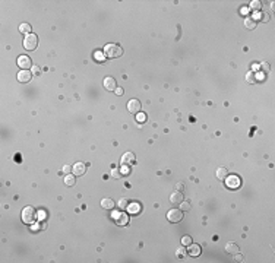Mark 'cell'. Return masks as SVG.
<instances>
[{
  "instance_id": "cell-9",
  "label": "cell",
  "mask_w": 275,
  "mask_h": 263,
  "mask_svg": "<svg viewBox=\"0 0 275 263\" xmlns=\"http://www.w3.org/2000/svg\"><path fill=\"white\" fill-rule=\"evenodd\" d=\"M127 111L132 113V114L140 113V103L138 99H130V101L127 103Z\"/></svg>"
},
{
  "instance_id": "cell-34",
  "label": "cell",
  "mask_w": 275,
  "mask_h": 263,
  "mask_svg": "<svg viewBox=\"0 0 275 263\" xmlns=\"http://www.w3.org/2000/svg\"><path fill=\"white\" fill-rule=\"evenodd\" d=\"M234 260H236V262H243V260H244L243 254H240V253H236V254H234Z\"/></svg>"
},
{
  "instance_id": "cell-38",
  "label": "cell",
  "mask_w": 275,
  "mask_h": 263,
  "mask_svg": "<svg viewBox=\"0 0 275 263\" xmlns=\"http://www.w3.org/2000/svg\"><path fill=\"white\" fill-rule=\"evenodd\" d=\"M114 92H116V95H119V97H122V95H123V88H119V86H117Z\"/></svg>"
},
{
  "instance_id": "cell-8",
  "label": "cell",
  "mask_w": 275,
  "mask_h": 263,
  "mask_svg": "<svg viewBox=\"0 0 275 263\" xmlns=\"http://www.w3.org/2000/svg\"><path fill=\"white\" fill-rule=\"evenodd\" d=\"M126 212L127 214H130V215H138L142 212V205H140L139 202H132V203H129L126 208Z\"/></svg>"
},
{
  "instance_id": "cell-30",
  "label": "cell",
  "mask_w": 275,
  "mask_h": 263,
  "mask_svg": "<svg viewBox=\"0 0 275 263\" xmlns=\"http://www.w3.org/2000/svg\"><path fill=\"white\" fill-rule=\"evenodd\" d=\"M95 58H97L98 62H104V60H105V54L98 51V53H95Z\"/></svg>"
},
{
  "instance_id": "cell-40",
  "label": "cell",
  "mask_w": 275,
  "mask_h": 263,
  "mask_svg": "<svg viewBox=\"0 0 275 263\" xmlns=\"http://www.w3.org/2000/svg\"><path fill=\"white\" fill-rule=\"evenodd\" d=\"M262 69H265L266 72L269 70V66H268V64H265V63H263V64H262Z\"/></svg>"
},
{
  "instance_id": "cell-26",
  "label": "cell",
  "mask_w": 275,
  "mask_h": 263,
  "mask_svg": "<svg viewBox=\"0 0 275 263\" xmlns=\"http://www.w3.org/2000/svg\"><path fill=\"white\" fill-rule=\"evenodd\" d=\"M127 205H129V200H127V199H125V197L119 200V208H120V209H126Z\"/></svg>"
},
{
  "instance_id": "cell-7",
  "label": "cell",
  "mask_w": 275,
  "mask_h": 263,
  "mask_svg": "<svg viewBox=\"0 0 275 263\" xmlns=\"http://www.w3.org/2000/svg\"><path fill=\"white\" fill-rule=\"evenodd\" d=\"M18 66L21 67L22 70H28V69H31V67H32L31 58L28 57V56H19V57H18Z\"/></svg>"
},
{
  "instance_id": "cell-25",
  "label": "cell",
  "mask_w": 275,
  "mask_h": 263,
  "mask_svg": "<svg viewBox=\"0 0 275 263\" xmlns=\"http://www.w3.org/2000/svg\"><path fill=\"white\" fill-rule=\"evenodd\" d=\"M136 121H138V123H145V121H146V114L138 113V114H136Z\"/></svg>"
},
{
  "instance_id": "cell-19",
  "label": "cell",
  "mask_w": 275,
  "mask_h": 263,
  "mask_svg": "<svg viewBox=\"0 0 275 263\" xmlns=\"http://www.w3.org/2000/svg\"><path fill=\"white\" fill-rule=\"evenodd\" d=\"M244 27L252 31V29H255V28H256V21H255L252 16H249V18L244 19Z\"/></svg>"
},
{
  "instance_id": "cell-5",
  "label": "cell",
  "mask_w": 275,
  "mask_h": 263,
  "mask_svg": "<svg viewBox=\"0 0 275 263\" xmlns=\"http://www.w3.org/2000/svg\"><path fill=\"white\" fill-rule=\"evenodd\" d=\"M111 218L114 219V222L120 225V227H125L127 222H129V216L125 212H113L111 214Z\"/></svg>"
},
{
  "instance_id": "cell-17",
  "label": "cell",
  "mask_w": 275,
  "mask_h": 263,
  "mask_svg": "<svg viewBox=\"0 0 275 263\" xmlns=\"http://www.w3.org/2000/svg\"><path fill=\"white\" fill-rule=\"evenodd\" d=\"M226 251L230 254H236L239 253V245L236 244V243H227L226 244Z\"/></svg>"
},
{
  "instance_id": "cell-4",
  "label": "cell",
  "mask_w": 275,
  "mask_h": 263,
  "mask_svg": "<svg viewBox=\"0 0 275 263\" xmlns=\"http://www.w3.org/2000/svg\"><path fill=\"white\" fill-rule=\"evenodd\" d=\"M224 181H226L227 187L231 189V190H237V189L242 186V179H240L239 175H234V174L227 175L226 179H224Z\"/></svg>"
},
{
  "instance_id": "cell-21",
  "label": "cell",
  "mask_w": 275,
  "mask_h": 263,
  "mask_svg": "<svg viewBox=\"0 0 275 263\" xmlns=\"http://www.w3.org/2000/svg\"><path fill=\"white\" fill-rule=\"evenodd\" d=\"M228 175V171H227L226 167H220V168L216 169V179H220V180H224Z\"/></svg>"
},
{
  "instance_id": "cell-29",
  "label": "cell",
  "mask_w": 275,
  "mask_h": 263,
  "mask_svg": "<svg viewBox=\"0 0 275 263\" xmlns=\"http://www.w3.org/2000/svg\"><path fill=\"white\" fill-rule=\"evenodd\" d=\"M31 72H32V75H34V76H38L41 73V67L40 66H32L31 67Z\"/></svg>"
},
{
  "instance_id": "cell-18",
  "label": "cell",
  "mask_w": 275,
  "mask_h": 263,
  "mask_svg": "<svg viewBox=\"0 0 275 263\" xmlns=\"http://www.w3.org/2000/svg\"><path fill=\"white\" fill-rule=\"evenodd\" d=\"M75 177H76L75 174H66V177H64V184L69 186V187L75 186V183H76V179H75Z\"/></svg>"
},
{
  "instance_id": "cell-37",
  "label": "cell",
  "mask_w": 275,
  "mask_h": 263,
  "mask_svg": "<svg viewBox=\"0 0 275 263\" xmlns=\"http://www.w3.org/2000/svg\"><path fill=\"white\" fill-rule=\"evenodd\" d=\"M38 214H40V215H38V218H40V219H45V218H47V214H45L44 210H40Z\"/></svg>"
},
{
  "instance_id": "cell-14",
  "label": "cell",
  "mask_w": 275,
  "mask_h": 263,
  "mask_svg": "<svg viewBox=\"0 0 275 263\" xmlns=\"http://www.w3.org/2000/svg\"><path fill=\"white\" fill-rule=\"evenodd\" d=\"M170 202L177 205V203H181L183 202V193L181 192H173L171 196H170Z\"/></svg>"
},
{
  "instance_id": "cell-28",
  "label": "cell",
  "mask_w": 275,
  "mask_h": 263,
  "mask_svg": "<svg viewBox=\"0 0 275 263\" xmlns=\"http://www.w3.org/2000/svg\"><path fill=\"white\" fill-rule=\"evenodd\" d=\"M190 208H192V206H190L189 202H181L180 203V209L181 210H190Z\"/></svg>"
},
{
  "instance_id": "cell-16",
  "label": "cell",
  "mask_w": 275,
  "mask_h": 263,
  "mask_svg": "<svg viewBox=\"0 0 275 263\" xmlns=\"http://www.w3.org/2000/svg\"><path fill=\"white\" fill-rule=\"evenodd\" d=\"M101 206H103V209L111 210L114 208V200L113 199H110V197H105V199L101 200Z\"/></svg>"
},
{
  "instance_id": "cell-11",
  "label": "cell",
  "mask_w": 275,
  "mask_h": 263,
  "mask_svg": "<svg viewBox=\"0 0 275 263\" xmlns=\"http://www.w3.org/2000/svg\"><path fill=\"white\" fill-rule=\"evenodd\" d=\"M32 79V72L29 70H21L18 73V80L21 83H28Z\"/></svg>"
},
{
  "instance_id": "cell-13",
  "label": "cell",
  "mask_w": 275,
  "mask_h": 263,
  "mask_svg": "<svg viewBox=\"0 0 275 263\" xmlns=\"http://www.w3.org/2000/svg\"><path fill=\"white\" fill-rule=\"evenodd\" d=\"M135 155L132 154V152H126V154H123L122 156V165H133L135 164Z\"/></svg>"
},
{
  "instance_id": "cell-15",
  "label": "cell",
  "mask_w": 275,
  "mask_h": 263,
  "mask_svg": "<svg viewBox=\"0 0 275 263\" xmlns=\"http://www.w3.org/2000/svg\"><path fill=\"white\" fill-rule=\"evenodd\" d=\"M187 247H189V249H187V253H189L190 256L196 257V256H199V254H201V247H199L198 244H189Z\"/></svg>"
},
{
  "instance_id": "cell-2",
  "label": "cell",
  "mask_w": 275,
  "mask_h": 263,
  "mask_svg": "<svg viewBox=\"0 0 275 263\" xmlns=\"http://www.w3.org/2000/svg\"><path fill=\"white\" fill-rule=\"evenodd\" d=\"M21 218L25 224H34L37 218V212L32 206H25L22 209V214H21Z\"/></svg>"
},
{
  "instance_id": "cell-33",
  "label": "cell",
  "mask_w": 275,
  "mask_h": 263,
  "mask_svg": "<svg viewBox=\"0 0 275 263\" xmlns=\"http://www.w3.org/2000/svg\"><path fill=\"white\" fill-rule=\"evenodd\" d=\"M120 173H122V174H129V173H130V168H129V165H123L122 168H120Z\"/></svg>"
},
{
  "instance_id": "cell-35",
  "label": "cell",
  "mask_w": 275,
  "mask_h": 263,
  "mask_svg": "<svg viewBox=\"0 0 275 263\" xmlns=\"http://www.w3.org/2000/svg\"><path fill=\"white\" fill-rule=\"evenodd\" d=\"M176 190H177V192H181V190H185V183H177V184H176Z\"/></svg>"
},
{
  "instance_id": "cell-24",
  "label": "cell",
  "mask_w": 275,
  "mask_h": 263,
  "mask_svg": "<svg viewBox=\"0 0 275 263\" xmlns=\"http://www.w3.org/2000/svg\"><path fill=\"white\" fill-rule=\"evenodd\" d=\"M19 31L22 32V34H31V27H29V23H21V27H19Z\"/></svg>"
},
{
  "instance_id": "cell-10",
  "label": "cell",
  "mask_w": 275,
  "mask_h": 263,
  "mask_svg": "<svg viewBox=\"0 0 275 263\" xmlns=\"http://www.w3.org/2000/svg\"><path fill=\"white\" fill-rule=\"evenodd\" d=\"M103 85H104V88H105L107 91H116V88H117L116 79H114V78H111V76L105 78V79L103 80Z\"/></svg>"
},
{
  "instance_id": "cell-3",
  "label": "cell",
  "mask_w": 275,
  "mask_h": 263,
  "mask_svg": "<svg viewBox=\"0 0 275 263\" xmlns=\"http://www.w3.org/2000/svg\"><path fill=\"white\" fill-rule=\"evenodd\" d=\"M37 45H38V38H37L35 34H28L23 38V48L28 50V51L37 50Z\"/></svg>"
},
{
  "instance_id": "cell-39",
  "label": "cell",
  "mask_w": 275,
  "mask_h": 263,
  "mask_svg": "<svg viewBox=\"0 0 275 263\" xmlns=\"http://www.w3.org/2000/svg\"><path fill=\"white\" fill-rule=\"evenodd\" d=\"M240 12H242V15H246L249 12V9H247V8H242V10H240Z\"/></svg>"
},
{
  "instance_id": "cell-23",
  "label": "cell",
  "mask_w": 275,
  "mask_h": 263,
  "mask_svg": "<svg viewBox=\"0 0 275 263\" xmlns=\"http://www.w3.org/2000/svg\"><path fill=\"white\" fill-rule=\"evenodd\" d=\"M249 8L252 10H255V12H259L262 8V3L259 2V0H253V2H250V5H249Z\"/></svg>"
},
{
  "instance_id": "cell-22",
  "label": "cell",
  "mask_w": 275,
  "mask_h": 263,
  "mask_svg": "<svg viewBox=\"0 0 275 263\" xmlns=\"http://www.w3.org/2000/svg\"><path fill=\"white\" fill-rule=\"evenodd\" d=\"M246 80H247L249 83H256L257 82V73H255V72H249L247 75H246Z\"/></svg>"
},
{
  "instance_id": "cell-20",
  "label": "cell",
  "mask_w": 275,
  "mask_h": 263,
  "mask_svg": "<svg viewBox=\"0 0 275 263\" xmlns=\"http://www.w3.org/2000/svg\"><path fill=\"white\" fill-rule=\"evenodd\" d=\"M252 18L255 19V21H256V19H259V21H262V22H268V21H269V15L261 13V12H255Z\"/></svg>"
},
{
  "instance_id": "cell-32",
  "label": "cell",
  "mask_w": 275,
  "mask_h": 263,
  "mask_svg": "<svg viewBox=\"0 0 275 263\" xmlns=\"http://www.w3.org/2000/svg\"><path fill=\"white\" fill-rule=\"evenodd\" d=\"M186 253H187V251H186L185 249H179V250H177V257H179V259H183V257L186 256Z\"/></svg>"
},
{
  "instance_id": "cell-27",
  "label": "cell",
  "mask_w": 275,
  "mask_h": 263,
  "mask_svg": "<svg viewBox=\"0 0 275 263\" xmlns=\"http://www.w3.org/2000/svg\"><path fill=\"white\" fill-rule=\"evenodd\" d=\"M181 244H183V245H189V244H192V237H189V235L181 237Z\"/></svg>"
},
{
  "instance_id": "cell-6",
  "label": "cell",
  "mask_w": 275,
  "mask_h": 263,
  "mask_svg": "<svg viewBox=\"0 0 275 263\" xmlns=\"http://www.w3.org/2000/svg\"><path fill=\"white\" fill-rule=\"evenodd\" d=\"M167 219L170 222H180L183 219V210L181 209H170L167 212Z\"/></svg>"
},
{
  "instance_id": "cell-12",
  "label": "cell",
  "mask_w": 275,
  "mask_h": 263,
  "mask_svg": "<svg viewBox=\"0 0 275 263\" xmlns=\"http://www.w3.org/2000/svg\"><path fill=\"white\" fill-rule=\"evenodd\" d=\"M72 173L75 174V175H84V174L86 173V165L84 164V162H76V164L72 167Z\"/></svg>"
},
{
  "instance_id": "cell-36",
  "label": "cell",
  "mask_w": 275,
  "mask_h": 263,
  "mask_svg": "<svg viewBox=\"0 0 275 263\" xmlns=\"http://www.w3.org/2000/svg\"><path fill=\"white\" fill-rule=\"evenodd\" d=\"M70 171H72V167H69V165H64L63 167V173L64 174H69Z\"/></svg>"
},
{
  "instance_id": "cell-1",
  "label": "cell",
  "mask_w": 275,
  "mask_h": 263,
  "mask_svg": "<svg viewBox=\"0 0 275 263\" xmlns=\"http://www.w3.org/2000/svg\"><path fill=\"white\" fill-rule=\"evenodd\" d=\"M104 54L110 58H117L123 54V50H122V47L117 44H107L104 47Z\"/></svg>"
},
{
  "instance_id": "cell-31",
  "label": "cell",
  "mask_w": 275,
  "mask_h": 263,
  "mask_svg": "<svg viewBox=\"0 0 275 263\" xmlns=\"http://www.w3.org/2000/svg\"><path fill=\"white\" fill-rule=\"evenodd\" d=\"M111 175H113L114 179H120V175H122V173H120V169H119V168H114L113 171H111Z\"/></svg>"
}]
</instances>
